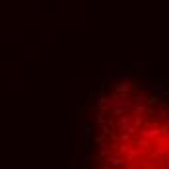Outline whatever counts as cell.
<instances>
[{
  "instance_id": "1",
  "label": "cell",
  "mask_w": 169,
  "mask_h": 169,
  "mask_svg": "<svg viewBox=\"0 0 169 169\" xmlns=\"http://www.w3.org/2000/svg\"><path fill=\"white\" fill-rule=\"evenodd\" d=\"M115 74L117 72H111V70H103L101 72V80H103V84H109L113 78H115Z\"/></svg>"
},
{
  "instance_id": "4",
  "label": "cell",
  "mask_w": 169,
  "mask_h": 169,
  "mask_svg": "<svg viewBox=\"0 0 169 169\" xmlns=\"http://www.w3.org/2000/svg\"><path fill=\"white\" fill-rule=\"evenodd\" d=\"M140 66H146V62L144 60H134L132 62V68H140Z\"/></svg>"
},
{
  "instance_id": "3",
  "label": "cell",
  "mask_w": 169,
  "mask_h": 169,
  "mask_svg": "<svg viewBox=\"0 0 169 169\" xmlns=\"http://www.w3.org/2000/svg\"><path fill=\"white\" fill-rule=\"evenodd\" d=\"M154 90H156V91H163L165 90V87H163V82H156V84H154Z\"/></svg>"
},
{
  "instance_id": "2",
  "label": "cell",
  "mask_w": 169,
  "mask_h": 169,
  "mask_svg": "<svg viewBox=\"0 0 169 169\" xmlns=\"http://www.w3.org/2000/svg\"><path fill=\"white\" fill-rule=\"evenodd\" d=\"M87 134H90V126H87V124H82V126H80V136H82L84 140H86Z\"/></svg>"
}]
</instances>
